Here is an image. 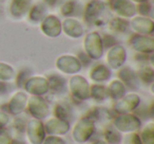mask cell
<instances>
[{"mask_svg": "<svg viewBox=\"0 0 154 144\" xmlns=\"http://www.w3.org/2000/svg\"><path fill=\"white\" fill-rule=\"evenodd\" d=\"M96 131L95 120L92 117H82L72 128V138L76 143L89 142Z\"/></svg>", "mask_w": 154, "mask_h": 144, "instance_id": "1", "label": "cell"}, {"mask_svg": "<svg viewBox=\"0 0 154 144\" xmlns=\"http://www.w3.org/2000/svg\"><path fill=\"white\" fill-rule=\"evenodd\" d=\"M112 126L120 133H137L141 127V121L135 114H122L113 119Z\"/></svg>", "mask_w": 154, "mask_h": 144, "instance_id": "2", "label": "cell"}, {"mask_svg": "<svg viewBox=\"0 0 154 144\" xmlns=\"http://www.w3.org/2000/svg\"><path fill=\"white\" fill-rule=\"evenodd\" d=\"M26 133L28 141L31 144H42L43 140L47 136L42 121L34 118L29 120L26 123Z\"/></svg>", "mask_w": 154, "mask_h": 144, "instance_id": "3", "label": "cell"}, {"mask_svg": "<svg viewBox=\"0 0 154 144\" xmlns=\"http://www.w3.org/2000/svg\"><path fill=\"white\" fill-rule=\"evenodd\" d=\"M28 111L34 119L42 120L50 114V106L41 97L33 95L26 103Z\"/></svg>", "mask_w": 154, "mask_h": 144, "instance_id": "4", "label": "cell"}, {"mask_svg": "<svg viewBox=\"0 0 154 144\" xmlns=\"http://www.w3.org/2000/svg\"><path fill=\"white\" fill-rule=\"evenodd\" d=\"M70 90L76 100L85 101L90 97V87L88 81L79 75H75L70 81Z\"/></svg>", "mask_w": 154, "mask_h": 144, "instance_id": "5", "label": "cell"}, {"mask_svg": "<svg viewBox=\"0 0 154 144\" xmlns=\"http://www.w3.org/2000/svg\"><path fill=\"white\" fill-rule=\"evenodd\" d=\"M139 103H140V98L135 93H130V94L117 100V102L114 104V110L118 114H131L133 110L138 107Z\"/></svg>", "mask_w": 154, "mask_h": 144, "instance_id": "6", "label": "cell"}, {"mask_svg": "<svg viewBox=\"0 0 154 144\" xmlns=\"http://www.w3.org/2000/svg\"><path fill=\"white\" fill-rule=\"evenodd\" d=\"M47 135L64 136L70 131V122L58 118H51L43 124Z\"/></svg>", "mask_w": 154, "mask_h": 144, "instance_id": "7", "label": "cell"}, {"mask_svg": "<svg viewBox=\"0 0 154 144\" xmlns=\"http://www.w3.org/2000/svg\"><path fill=\"white\" fill-rule=\"evenodd\" d=\"M85 48L88 55L93 59H99L103 55V43L97 33L88 35L85 41Z\"/></svg>", "mask_w": 154, "mask_h": 144, "instance_id": "8", "label": "cell"}, {"mask_svg": "<svg viewBox=\"0 0 154 144\" xmlns=\"http://www.w3.org/2000/svg\"><path fill=\"white\" fill-rule=\"evenodd\" d=\"M56 66L61 72L69 74L77 73L82 70V64H80L79 59L72 55L60 56L56 60Z\"/></svg>", "mask_w": 154, "mask_h": 144, "instance_id": "9", "label": "cell"}, {"mask_svg": "<svg viewBox=\"0 0 154 144\" xmlns=\"http://www.w3.org/2000/svg\"><path fill=\"white\" fill-rule=\"evenodd\" d=\"M24 88L29 93L33 95H37V97L45 94L50 89L48 80L45 78H41V76H35V78H29L24 85Z\"/></svg>", "mask_w": 154, "mask_h": 144, "instance_id": "10", "label": "cell"}, {"mask_svg": "<svg viewBox=\"0 0 154 144\" xmlns=\"http://www.w3.org/2000/svg\"><path fill=\"white\" fill-rule=\"evenodd\" d=\"M28 103V95L24 92H16L9 102V112L12 116H19L24 111Z\"/></svg>", "mask_w": 154, "mask_h": 144, "instance_id": "11", "label": "cell"}, {"mask_svg": "<svg viewBox=\"0 0 154 144\" xmlns=\"http://www.w3.org/2000/svg\"><path fill=\"white\" fill-rule=\"evenodd\" d=\"M126 51L122 47L120 46L113 47L107 55L108 64L112 69H118L126 62Z\"/></svg>", "mask_w": 154, "mask_h": 144, "instance_id": "12", "label": "cell"}, {"mask_svg": "<svg viewBox=\"0 0 154 144\" xmlns=\"http://www.w3.org/2000/svg\"><path fill=\"white\" fill-rule=\"evenodd\" d=\"M131 46L136 51L143 53H152L153 52V40L145 36H135L131 40Z\"/></svg>", "mask_w": 154, "mask_h": 144, "instance_id": "13", "label": "cell"}, {"mask_svg": "<svg viewBox=\"0 0 154 144\" xmlns=\"http://www.w3.org/2000/svg\"><path fill=\"white\" fill-rule=\"evenodd\" d=\"M90 76L94 82H105L110 78V70L103 65H97L91 70Z\"/></svg>", "mask_w": 154, "mask_h": 144, "instance_id": "14", "label": "cell"}, {"mask_svg": "<svg viewBox=\"0 0 154 144\" xmlns=\"http://www.w3.org/2000/svg\"><path fill=\"white\" fill-rule=\"evenodd\" d=\"M126 93V87L120 81H113L109 85L108 89V94L112 98L113 100H119Z\"/></svg>", "mask_w": 154, "mask_h": 144, "instance_id": "15", "label": "cell"}, {"mask_svg": "<svg viewBox=\"0 0 154 144\" xmlns=\"http://www.w3.org/2000/svg\"><path fill=\"white\" fill-rule=\"evenodd\" d=\"M103 141L107 144H119L122 140V136L113 126L106 127L103 130Z\"/></svg>", "mask_w": 154, "mask_h": 144, "instance_id": "16", "label": "cell"}, {"mask_svg": "<svg viewBox=\"0 0 154 144\" xmlns=\"http://www.w3.org/2000/svg\"><path fill=\"white\" fill-rule=\"evenodd\" d=\"M138 135L143 144H154V123L147 124Z\"/></svg>", "mask_w": 154, "mask_h": 144, "instance_id": "17", "label": "cell"}, {"mask_svg": "<svg viewBox=\"0 0 154 144\" xmlns=\"http://www.w3.org/2000/svg\"><path fill=\"white\" fill-rule=\"evenodd\" d=\"M90 94L96 101H105L106 98L109 95L106 87L101 85H93L90 89Z\"/></svg>", "mask_w": 154, "mask_h": 144, "instance_id": "18", "label": "cell"}, {"mask_svg": "<svg viewBox=\"0 0 154 144\" xmlns=\"http://www.w3.org/2000/svg\"><path fill=\"white\" fill-rule=\"evenodd\" d=\"M14 78V69L10 65L0 62V80L10 81Z\"/></svg>", "mask_w": 154, "mask_h": 144, "instance_id": "19", "label": "cell"}, {"mask_svg": "<svg viewBox=\"0 0 154 144\" xmlns=\"http://www.w3.org/2000/svg\"><path fill=\"white\" fill-rule=\"evenodd\" d=\"M42 144H66V141L61 136H50L47 135Z\"/></svg>", "mask_w": 154, "mask_h": 144, "instance_id": "20", "label": "cell"}, {"mask_svg": "<svg viewBox=\"0 0 154 144\" xmlns=\"http://www.w3.org/2000/svg\"><path fill=\"white\" fill-rule=\"evenodd\" d=\"M124 144H143L140 141V138L137 133H126L124 138Z\"/></svg>", "mask_w": 154, "mask_h": 144, "instance_id": "21", "label": "cell"}, {"mask_svg": "<svg viewBox=\"0 0 154 144\" xmlns=\"http://www.w3.org/2000/svg\"><path fill=\"white\" fill-rule=\"evenodd\" d=\"M54 116L55 118H58V119H61V120H64V121H69V114H68V111L64 109V107H62L61 105H57L54 109ZM70 122V121H69Z\"/></svg>", "mask_w": 154, "mask_h": 144, "instance_id": "22", "label": "cell"}, {"mask_svg": "<svg viewBox=\"0 0 154 144\" xmlns=\"http://www.w3.org/2000/svg\"><path fill=\"white\" fill-rule=\"evenodd\" d=\"M13 138L9 133L7 129H1L0 130V144H12Z\"/></svg>", "mask_w": 154, "mask_h": 144, "instance_id": "23", "label": "cell"}, {"mask_svg": "<svg viewBox=\"0 0 154 144\" xmlns=\"http://www.w3.org/2000/svg\"><path fill=\"white\" fill-rule=\"evenodd\" d=\"M10 116L3 110H0V130L5 129L10 123Z\"/></svg>", "mask_w": 154, "mask_h": 144, "instance_id": "24", "label": "cell"}, {"mask_svg": "<svg viewBox=\"0 0 154 144\" xmlns=\"http://www.w3.org/2000/svg\"><path fill=\"white\" fill-rule=\"evenodd\" d=\"M89 144H107V143L105 141H101V140H96V141L90 142Z\"/></svg>", "mask_w": 154, "mask_h": 144, "instance_id": "25", "label": "cell"}, {"mask_svg": "<svg viewBox=\"0 0 154 144\" xmlns=\"http://www.w3.org/2000/svg\"><path fill=\"white\" fill-rule=\"evenodd\" d=\"M12 144H24V143L22 141H17V140H13Z\"/></svg>", "mask_w": 154, "mask_h": 144, "instance_id": "26", "label": "cell"}]
</instances>
